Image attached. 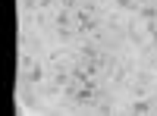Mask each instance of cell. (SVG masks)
Returning <instances> with one entry per match:
<instances>
[{
    "label": "cell",
    "instance_id": "obj_1",
    "mask_svg": "<svg viewBox=\"0 0 157 116\" xmlns=\"http://www.w3.org/2000/svg\"><path fill=\"white\" fill-rule=\"evenodd\" d=\"M132 113L145 116V113H154V107H151V104H145V100H135V104H132Z\"/></svg>",
    "mask_w": 157,
    "mask_h": 116
}]
</instances>
